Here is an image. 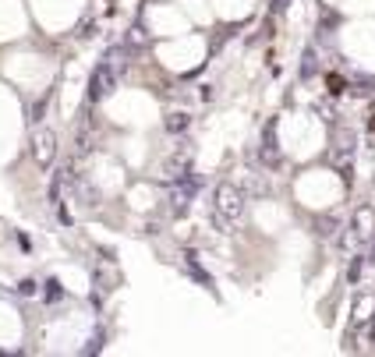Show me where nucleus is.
Returning <instances> with one entry per match:
<instances>
[{"mask_svg": "<svg viewBox=\"0 0 375 357\" xmlns=\"http://www.w3.org/2000/svg\"><path fill=\"white\" fill-rule=\"evenodd\" d=\"M216 216H220V223H231V226L244 220V195L234 184H220L216 187Z\"/></svg>", "mask_w": 375, "mask_h": 357, "instance_id": "obj_1", "label": "nucleus"}, {"mask_svg": "<svg viewBox=\"0 0 375 357\" xmlns=\"http://www.w3.org/2000/svg\"><path fill=\"white\" fill-rule=\"evenodd\" d=\"M117 78H120V64H117V60H103V64L92 71V99L99 103L103 96H110L114 92V85H117Z\"/></svg>", "mask_w": 375, "mask_h": 357, "instance_id": "obj_2", "label": "nucleus"}, {"mask_svg": "<svg viewBox=\"0 0 375 357\" xmlns=\"http://www.w3.org/2000/svg\"><path fill=\"white\" fill-rule=\"evenodd\" d=\"M32 156H36L39 166H50V163H53V156H57V135H53L50 128H39V131H36V138H32Z\"/></svg>", "mask_w": 375, "mask_h": 357, "instance_id": "obj_3", "label": "nucleus"}, {"mask_svg": "<svg viewBox=\"0 0 375 357\" xmlns=\"http://www.w3.org/2000/svg\"><path fill=\"white\" fill-rule=\"evenodd\" d=\"M188 124H192V117H188V114H170V117H166V131L181 135V131H188Z\"/></svg>", "mask_w": 375, "mask_h": 357, "instance_id": "obj_5", "label": "nucleus"}, {"mask_svg": "<svg viewBox=\"0 0 375 357\" xmlns=\"http://www.w3.org/2000/svg\"><path fill=\"white\" fill-rule=\"evenodd\" d=\"M188 272H192V276H195L202 287H209V276H205V272H202V265L195 262V255H188Z\"/></svg>", "mask_w": 375, "mask_h": 357, "instance_id": "obj_6", "label": "nucleus"}, {"mask_svg": "<svg viewBox=\"0 0 375 357\" xmlns=\"http://www.w3.org/2000/svg\"><path fill=\"white\" fill-rule=\"evenodd\" d=\"M47 287H50V290H47V298H50V301H57V298H60V290H57V283H53V280H50V283H47Z\"/></svg>", "mask_w": 375, "mask_h": 357, "instance_id": "obj_7", "label": "nucleus"}, {"mask_svg": "<svg viewBox=\"0 0 375 357\" xmlns=\"http://www.w3.org/2000/svg\"><path fill=\"white\" fill-rule=\"evenodd\" d=\"M22 293H36V283L32 280H22Z\"/></svg>", "mask_w": 375, "mask_h": 357, "instance_id": "obj_8", "label": "nucleus"}, {"mask_svg": "<svg viewBox=\"0 0 375 357\" xmlns=\"http://www.w3.org/2000/svg\"><path fill=\"white\" fill-rule=\"evenodd\" d=\"M192 198H195V181L181 177V181L170 187V202H174V213H184V209L192 205Z\"/></svg>", "mask_w": 375, "mask_h": 357, "instance_id": "obj_4", "label": "nucleus"}]
</instances>
